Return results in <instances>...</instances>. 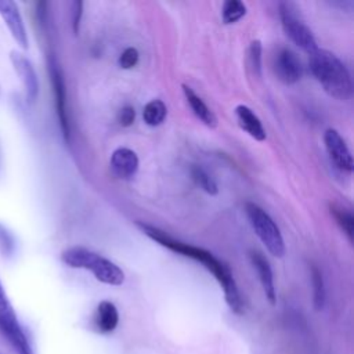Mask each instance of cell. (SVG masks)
Masks as SVG:
<instances>
[{"label": "cell", "mask_w": 354, "mask_h": 354, "mask_svg": "<svg viewBox=\"0 0 354 354\" xmlns=\"http://www.w3.org/2000/svg\"><path fill=\"white\" fill-rule=\"evenodd\" d=\"M183 91L184 95L187 98V102L189 104L192 112L195 113V116L202 120L206 126L209 127H216L217 126V118L216 115L210 111V108L202 101V98L187 84H183Z\"/></svg>", "instance_id": "2e32d148"}, {"label": "cell", "mask_w": 354, "mask_h": 354, "mask_svg": "<svg viewBox=\"0 0 354 354\" xmlns=\"http://www.w3.org/2000/svg\"><path fill=\"white\" fill-rule=\"evenodd\" d=\"M245 213L252 228L267 250L275 257H282L285 254L283 238L278 225L268 216V213L253 202L245 203Z\"/></svg>", "instance_id": "277c9868"}, {"label": "cell", "mask_w": 354, "mask_h": 354, "mask_svg": "<svg viewBox=\"0 0 354 354\" xmlns=\"http://www.w3.org/2000/svg\"><path fill=\"white\" fill-rule=\"evenodd\" d=\"M137 225L148 238L158 242L160 246H165L174 253H178L184 257H188V259H192V260L201 263L209 272L213 274V277L221 285V288L224 290L225 301H227L228 307L231 308V311H234L235 314L243 313V301L241 299L236 282H235L230 268L223 261L216 259L213 256V253H210L209 250H206L203 248L181 242V241L170 236L169 234H166L165 231H162L158 227H153V225H149V224H145L141 221H138Z\"/></svg>", "instance_id": "6da1fadb"}, {"label": "cell", "mask_w": 354, "mask_h": 354, "mask_svg": "<svg viewBox=\"0 0 354 354\" xmlns=\"http://www.w3.org/2000/svg\"><path fill=\"white\" fill-rule=\"evenodd\" d=\"M249 61H250L253 73L256 76H260L261 75V43L259 40H254L250 43Z\"/></svg>", "instance_id": "7402d4cb"}, {"label": "cell", "mask_w": 354, "mask_h": 354, "mask_svg": "<svg viewBox=\"0 0 354 354\" xmlns=\"http://www.w3.org/2000/svg\"><path fill=\"white\" fill-rule=\"evenodd\" d=\"M235 116L242 130H245L252 138L257 141H264L267 137L266 129L259 119V116L246 105H238L235 108Z\"/></svg>", "instance_id": "5bb4252c"}, {"label": "cell", "mask_w": 354, "mask_h": 354, "mask_svg": "<svg viewBox=\"0 0 354 354\" xmlns=\"http://www.w3.org/2000/svg\"><path fill=\"white\" fill-rule=\"evenodd\" d=\"M330 214L333 216V218L336 220V223L339 224L342 231L346 234L348 241L353 242V224H354L353 213L348 209H344V207L333 203V205H330Z\"/></svg>", "instance_id": "ac0fdd59"}, {"label": "cell", "mask_w": 354, "mask_h": 354, "mask_svg": "<svg viewBox=\"0 0 354 354\" xmlns=\"http://www.w3.org/2000/svg\"><path fill=\"white\" fill-rule=\"evenodd\" d=\"M275 73L278 79L285 84H293L300 80L303 75V66L296 55L290 48H281L275 55Z\"/></svg>", "instance_id": "30bf717a"}, {"label": "cell", "mask_w": 354, "mask_h": 354, "mask_svg": "<svg viewBox=\"0 0 354 354\" xmlns=\"http://www.w3.org/2000/svg\"><path fill=\"white\" fill-rule=\"evenodd\" d=\"M138 59H140V54L137 48L127 47L122 51L119 57V66L123 69H131L138 64Z\"/></svg>", "instance_id": "603a6c76"}, {"label": "cell", "mask_w": 354, "mask_h": 354, "mask_svg": "<svg viewBox=\"0 0 354 354\" xmlns=\"http://www.w3.org/2000/svg\"><path fill=\"white\" fill-rule=\"evenodd\" d=\"M134 119H136V111L133 106L130 105H126L123 106L120 111H119V115H118V122L123 126V127H129L134 123Z\"/></svg>", "instance_id": "d4e9b609"}, {"label": "cell", "mask_w": 354, "mask_h": 354, "mask_svg": "<svg viewBox=\"0 0 354 354\" xmlns=\"http://www.w3.org/2000/svg\"><path fill=\"white\" fill-rule=\"evenodd\" d=\"M311 281H313V303L315 310H321L325 304V285L322 272L317 266H311Z\"/></svg>", "instance_id": "ffe728a7"}, {"label": "cell", "mask_w": 354, "mask_h": 354, "mask_svg": "<svg viewBox=\"0 0 354 354\" xmlns=\"http://www.w3.org/2000/svg\"><path fill=\"white\" fill-rule=\"evenodd\" d=\"M50 76L51 83L54 88V97H55V108L57 115L59 120V126L62 130V134L66 140H69V122H68V113H66V95H65V83L62 77V72L58 68V64L55 59H50Z\"/></svg>", "instance_id": "8fae6325"}, {"label": "cell", "mask_w": 354, "mask_h": 354, "mask_svg": "<svg viewBox=\"0 0 354 354\" xmlns=\"http://www.w3.org/2000/svg\"><path fill=\"white\" fill-rule=\"evenodd\" d=\"M246 14V6L239 0H227L221 8V18L224 24H234Z\"/></svg>", "instance_id": "44dd1931"}, {"label": "cell", "mask_w": 354, "mask_h": 354, "mask_svg": "<svg viewBox=\"0 0 354 354\" xmlns=\"http://www.w3.org/2000/svg\"><path fill=\"white\" fill-rule=\"evenodd\" d=\"M191 176H192V180L195 181V184L203 189L206 194L209 195H216L218 192V188H217V184L216 181L209 176V173L202 169L201 166H196L194 165L191 167Z\"/></svg>", "instance_id": "d6986e66"}, {"label": "cell", "mask_w": 354, "mask_h": 354, "mask_svg": "<svg viewBox=\"0 0 354 354\" xmlns=\"http://www.w3.org/2000/svg\"><path fill=\"white\" fill-rule=\"evenodd\" d=\"M166 115H167V108L165 102L160 100H151L149 102L145 104L142 109L144 122L148 126H153V127L162 124L163 120L166 119Z\"/></svg>", "instance_id": "e0dca14e"}, {"label": "cell", "mask_w": 354, "mask_h": 354, "mask_svg": "<svg viewBox=\"0 0 354 354\" xmlns=\"http://www.w3.org/2000/svg\"><path fill=\"white\" fill-rule=\"evenodd\" d=\"M310 69L324 90L333 98L348 100L353 94V82L346 65L330 51L317 48L310 54Z\"/></svg>", "instance_id": "7a4b0ae2"}, {"label": "cell", "mask_w": 354, "mask_h": 354, "mask_svg": "<svg viewBox=\"0 0 354 354\" xmlns=\"http://www.w3.org/2000/svg\"><path fill=\"white\" fill-rule=\"evenodd\" d=\"M324 142L326 152L329 155V159L332 163L344 173H351L354 167L353 155L346 144V141L342 138V136L335 129H328L324 133Z\"/></svg>", "instance_id": "52a82bcc"}, {"label": "cell", "mask_w": 354, "mask_h": 354, "mask_svg": "<svg viewBox=\"0 0 354 354\" xmlns=\"http://www.w3.org/2000/svg\"><path fill=\"white\" fill-rule=\"evenodd\" d=\"M64 264L72 268H84L94 274V277L106 285L119 286L124 282V272L109 259L83 246H72L61 253Z\"/></svg>", "instance_id": "3957f363"}, {"label": "cell", "mask_w": 354, "mask_h": 354, "mask_svg": "<svg viewBox=\"0 0 354 354\" xmlns=\"http://www.w3.org/2000/svg\"><path fill=\"white\" fill-rule=\"evenodd\" d=\"M10 61L25 88L28 101L35 102L39 95V79L32 62L22 53L17 50L10 51Z\"/></svg>", "instance_id": "ba28073f"}, {"label": "cell", "mask_w": 354, "mask_h": 354, "mask_svg": "<svg viewBox=\"0 0 354 354\" xmlns=\"http://www.w3.org/2000/svg\"><path fill=\"white\" fill-rule=\"evenodd\" d=\"M95 326L101 333L113 332L119 324V311L116 306L109 300H102L97 306L95 311Z\"/></svg>", "instance_id": "9a60e30c"}, {"label": "cell", "mask_w": 354, "mask_h": 354, "mask_svg": "<svg viewBox=\"0 0 354 354\" xmlns=\"http://www.w3.org/2000/svg\"><path fill=\"white\" fill-rule=\"evenodd\" d=\"M72 7H73V10H72V28H73L75 35H77L79 25H80V18H82L83 3L82 1H73Z\"/></svg>", "instance_id": "484cf974"}, {"label": "cell", "mask_w": 354, "mask_h": 354, "mask_svg": "<svg viewBox=\"0 0 354 354\" xmlns=\"http://www.w3.org/2000/svg\"><path fill=\"white\" fill-rule=\"evenodd\" d=\"M0 17L3 18L17 44L22 48H28L29 39L18 6L11 0H0Z\"/></svg>", "instance_id": "9c48e42d"}, {"label": "cell", "mask_w": 354, "mask_h": 354, "mask_svg": "<svg viewBox=\"0 0 354 354\" xmlns=\"http://www.w3.org/2000/svg\"><path fill=\"white\" fill-rule=\"evenodd\" d=\"M0 330L8 339V342L14 346L18 354H33L28 337L25 336L14 308L8 301L6 292L0 283Z\"/></svg>", "instance_id": "8992f818"}, {"label": "cell", "mask_w": 354, "mask_h": 354, "mask_svg": "<svg viewBox=\"0 0 354 354\" xmlns=\"http://www.w3.org/2000/svg\"><path fill=\"white\" fill-rule=\"evenodd\" d=\"M279 18H281V24L285 35L296 46H299L301 50H304L308 54L314 53L318 48L314 35L311 33L310 28L300 19L292 3H288V1L279 3Z\"/></svg>", "instance_id": "5b68a950"}, {"label": "cell", "mask_w": 354, "mask_h": 354, "mask_svg": "<svg viewBox=\"0 0 354 354\" xmlns=\"http://www.w3.org/2000/svg\"><path fill=\"white\" fill-rule=\"evenodd\" d=\"M138 156L134 151L129 149V148H124V147H120V148H116L112 155H111V160H109V165H111V169L113 171V174L119 178H123V180H129L131 178L137 170H138Z\"/></svg>", "instance_id": "7c38bea8"}, {"label": "cell", "mask_w": 354, "mask_h": 354, "mask_svg": "<svg viewBox=\"0 0 354 354\" xmlns=\"http://www.w3.org/2000/svg\"><path fill=\"white\" fill-rule=\"evenodd\" d=\"M14 250V239L8 230L0 224V252L4 256H10Z\"/></svg>", "instance_id": "cb8c5ba5"}, {"label": "cell", "mask_w": 354, "mask_h": 354, "mask_svg": "<svg viewBox=\"0 0 354 354\" xmlns=\"http://www.w3.org/2000/svg\"><path fill=\"white\" fill-rule=\"evenodd\" d=\"M250 261L253 264V267L257 271L260 283L263 286L264 295L267 297V300L270 301V304H275L277 303V293H275V285H274V275H272V270L271 266L268 263V260L260 253V252H252L250 253Z\"/></svg>", "instance_id": "4fadbf2b"}]
</instances>
